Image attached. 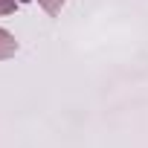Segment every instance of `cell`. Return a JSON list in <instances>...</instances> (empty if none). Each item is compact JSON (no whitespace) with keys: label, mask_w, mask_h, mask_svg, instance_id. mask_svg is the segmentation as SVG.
I'll return each mask as SVG.
<instances>
[{"label":"cell","mask_w":148,"mask_h":148,"mask_svg":"<svg viewBox=\"0 0 148 148\" xmlns=\"http://www.w3.org/2000/svg\"><path fill=\"white\" fill-rule=\"evenodd\" d=\"M18 52V41L6 32V29H0V61H6Z\"/></svg>","instance_id":"6da1fadb"},{"label":"cell","mask_w":148,"mask_h":148,"mask_svg":"<svg viewBox=\"0 0 148 148\" xmlns=\"http://www.w3.org/2000/svg\"><path fill=\"white\" fill-rule=\"evenodd\" d=\"M38 3H41L49 15H58V12H61V6L67 3V0H38Z\"/></svg>","instance_id":"7a4b0ae2"},{"label":"cell","mask_w":148,"mask_h":148,"mask_svg":"<svg viewBox=\"0 0 148 148\" xmlns=\"http://www.w3.org/2000/svg\"><path fill=\"white\" fill-rule=\"evenodd\" d=\"M15 6H18V0H0V15L15 12Z\"/></svg>","instance_id":"3957f363"}]
</instances>
